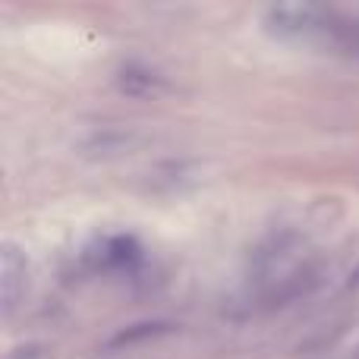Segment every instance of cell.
<instances>
[{
    "label": "cell",
    "mask_w": 359,
    "mask_h": 359,
    "mask_svg": "<svg viewBox=\"0 0 359 359\" xmlns=\"http://www.w3.org/2000/svg\"><path fill=\"white\" fill-rule=\"evenodd\" d=\"M0 274H4V280H0L4 303H6V309H13V306H16V299H19V287L25 284V262H22V255H19L13 246L4 249V259H0Z\"/></svg>",
    "instance_id": "1"
}]
</instances>
